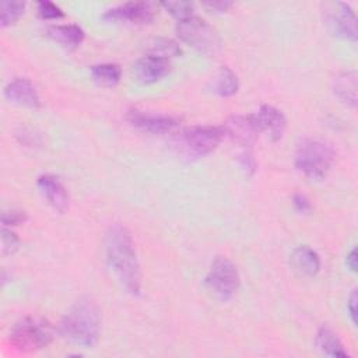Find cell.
I'll list each match as a JSON object with an SVG mask.
<instances>
[{
  "instance_id": "6da1fadb",
  "label": "cell",
  "mask_w": 358,
  "mask_h": 358,
  "mask_svg": "<svg viewBox=\"0 0 358 358\" xmlns=\"http://www.w3.org/2000/svg\"><path fill=\"white\" fill-rule=\"evenodd\" d=\"M106 259L120 284L131 295H138L141 274L133 238L122 224H112L105 235Z\"/></svg>"
},
{
  "instance_id": "7a4b0ae2",
  "label": "cell",
  "mask_w": 358,
  "mask_h": 358,
  "mask_svg": "<svg viewBox=\"0 0 358 358\" xmlns=\"http://www.w3.org/2000/svg\"><path fill=\"white\" fill-rule=\"evenodd\" d=\"M59 330L66 340L76 345L94 347L101 333V317L96 305L90 298H80L63 316Z\"/></svg>"
},
{
  "instance_id": "3957f363",
  "label": "cell",
  "mask_w": 358,
  "mask_h": 358,
  "mask_svg": "<svg viewBox=\"0 0 358 358\" xmlns=\"http://www.w3.org/2000/svg\"><path fill=\"white\" fill-rule=\"evenodd\" d=\"M334 150L330 144L317 138L303 140L295 152V166L310 180L324 179L333 164H334Z\"/></svg>"
},
{
  "instance_id": "277c9868",
  "label": "cell",
  "mask_w": 358,
  "mask_h": 358,
  "mask_svg": "<svg viewBox=\"0 0 358 358\" xmlns=\"http://www.w3.org/2000/svg\"><path fill=\"white\" fill-rule=\"evenodd\" d=\"M53 337L52 326L36 317L18 320L10 331V344L22 352H35L45 348Z\"/></svg>"
},
{
  "instance_id": "5b68a950",
  "label": "cell",
  "mask_w": 358,
  "mask_h": 358,
  "mask_svg": "<svg viewBox=\"0 0 358 358\" xmlns=\"http://www.w3.org/2000/svg\"><path fill=\"white\" fill-rule=\"evenodd\" d=\"M176 34L182 42L204 55H215L221 48L217 31L197 15L178 21Z\"/></svg>"
},
{
  "instance_id": "8992f818",
  "label": "cell",
  "mask_w": 358,
  "mask_h": 358,
  "mask_svg": "<svg viewBox=\"0 0 358 358\" xmlns=\"http://www.w3.org/2000/svg\"><path fill=\"white\" fill-rule=\"evenodd\" d=\"M204 285L213 298L225 302L239 289L241 277L231 260L218 256L214 259L206 274Z\"/></svg>"
},
{
  "instance_id": "52a82bcc",
  "label": "cell",
  "mask_w": 358,
  "mask_h": 358,
  "mask_svg": "<svg viewBox=\"0 0 358 358\" xmlns=\"http://www.w3.org/2000/svg\"><path fill=\"white\" fill-rule=\"evenodd\" d=\"M224 137L222 126H192L182 131L180 143L189 155L203 157L213 152Z\"/></svg>"
},
{
  "instance_id": "ba28073f",
  "label": "cell",
  "mask_w": 358,
  "mask_h": 358,
  "mask_svg": "<svg viewBox=\"0 0 358 358\" xmlns=\"http://www.w3.org/2000/svg\"><path fill=\"white\" fill-rule=\"evenodd\" d=\"M324 24L338 38L355 42L358 38L357 17L352 8L343 1H331L323 6Z\"/></svg>"
},
{
  "instance_id": "9c48e42d",
  "label": "cell",
  "mask_w": 358,
  "mask_h": 358,
  "mask_svg": "<svg viewBox=\"0 0 358 358\" xmlns=\"http://www.w3.org/2000/svg\"><path fill=\"white\" fill-rule=\"evenodd\" d=\"M126 119L133 127L148 134H166L173 131L180 124V119L175 116L148 113L137 109L130 110L126 115Z\"/></svg>"
},
{
  "instance_id": "30bf717a",
  "label": "cell",
  "mask_w": 358,
  "mask_h": 358,
  "mask_svg": "<svg viewBox=\"0 0 358 358\" xmlns=\"http://www.w3.org/2000/svg\"><path fill=\"white\" fill-rule=\"evenodd\" d=\"M222 127L225 130V136H229L234 141L243 147L242 151H250L256 137L260 133L255 115L231 116Z\"/></svg>"
},
{
  "instance_id": "8fae6325",
  "label": "cell",
  "mask_w": 358,
  "mask_h": 358,
  "mask_svg": "<svg viewBox=\"0 0 358 358\" xmlns=\"http://www.w3.org/2000/svg\"><path fill=\"white\" fill-rule=\"evenodd\" d=\"M102 18L106 21L127 24H150L154 20V10L148 3L130 1L109 8L103 13Z\"/></svg>"
},
{
  "instance_id": "7c38bea8",
  "label": "cell",
  "mask_w": 358,
  "mask_h": 358,
  "mask_svg": "<svg viewBox=\"0 0 358 358\" xmlns=\"http://www.w3.org/2000/svg\"><path fill=\"white\" fill-rule=\"evenodd\" d=\"M172 70V64L168 59H162L154 55H145L137 59L131 66L134 78L141 84H152L166 77Z\"/></svg>"
},
{
  "instance_id": "4fadbf2b",
  "label": "cell",
  "mask_w": 358,
  "mask_h": 358,
  "mask_svg": "<svg viewBox=\"0 0 358 358\" xmlns=\"http://www.w3.org/2000/svg\"><path fill=\"white\" fill-rule=\"evenodd\" d=\"M255 119L260 133H264L271 141H278L287 127V119L284 113L271 105H262Z\"/></svg>"
},
{
  "instance_id": "5bb4252c",
  "label": "cell",
  "mask_w": 358,
  "mask_h": 358,
  "mask_svg": "<svg viewBox=\"0 0 358 358\" xmlns=\"http://www.w3.org/2000/svg\"><path fill=\"white\" fill-rule=\"evenodd\" d=\"M36 185L42 196L46 199V201L55 211L62 214L69 208L67 190L57 176L50 173L41 175L36 180Z\"/></svg>"
},
{
  "instance_id": "9a60e30c",
  "label": "cell",
  "mask_w": 358,
  "mask_h": 358,
  "mask_svg": "<svg viewBox=\"0 0 358 358\" xmlns=\"http://www.w3.org/2000/svg\"><path fill=\"white\" fill-rule=\"evenodd\" d=\"M4 96L18 105L28 108H39L41 98L36 88L28 78H15L4 87Z\"/></svg>"
},
{
  "instance_id": "2e32d148",
  "label": "cell",
  "mask_w": 358,
  "mask_h": 358,
  "mask_svg": "<svg viewBox=\"0 0 358 358\" xmlns=\"http://www.w3.org/2000/svg\"><path fill=\"white\" fill-rule=\"evenodd\" d=\"M289 263L294 271L301 275L313 277L320 270V257L309 246H298L289 255Z\"/></svg>"
},
{
  "instance_id": "e0dca14e",
  "label": "cell",
  "mask_w": 358,
  "mask_h": 358,
  "mask_svg": "<svg viewBox=\"0 0 358 358\" xmlns=\"http://www.w3.org/2000/svg\"><path fill=\"white\" fill-rule=\"evenodd\" d=\"M46 35L64 45V46H80L85 38V32L81 27L76 24H66V25H52L46 29Z\"/></svg>"
},
{
  "instance_id": "ac0fdd59",
  "label": "cell",
  "mask_w": 358,
  "mask_h": 358,
  "mask_svg": "<svg viewBox=\"0 0 358 358\" xmlns=\"http://www.w3.org/2000/svg\"><path fill=\"white\" fill-rule=\"evenodd\" d=\"M315 343L317 348L330 357H347V351L344 350V345L338 336L327 326H320L316 333Z\"/></svg>"
},
{
  "instance_id": "d6986e66",
  "label": "cell",
  "mask_w": 358,
  "mask_h": 358,
  "mask_svg": "<svg viewBox=\"0 0 358 358\" xmlns=\"http://www.w3.org/2000/svg\"><path fill=\"white\" fill-rule=\"evenodd\" d=\"M334 92L347 105L357 106V73L354 70L344 71L334 81Z\"/></svg>"
},
{
  "instance_id": "ffe728a7",
  "label": "cell",
  "mask_w": 358,
  "mask_h": 358,
  "mask_svg": "<svg viewBox=\"0 0 358 358\" xmlns=\"http://www.w3.org/2000/svg\"><path fill=\"white\" fill-rule=\"evenodd\" d=\"M91 76L102 87H115L120 81L122 70L116 63H101L91 67Z\"/></svg>"
},
{
  "instance_id": "44dd1931",
  "label": "cell",
  "mask_w": 358,
  "mask_h": 358,
  "mask_svg": "<svg viewBox=\"0 0 358 358\" xmlns=\"http://www.w3.org/2000/svg\"><path fill=\"white\" fill-rule=\"evenodd\" d=\"M239 88V81L236 74L227 66L220 67L215 80H214V91L220 96H232L236 94Z\"/></svg>"
},
{
  "instance_id": "7402d4cb",
  "label": "cell",
  "mask_w": 358,
  "mask_h": 358,
  "mask_svg": "<svg viewBox=\"0 0 358 358\" xmlns=\"http://www.w3.org/2000/svg\"><path fill=\"white\" fill-rule=\"evenodd\" d=\"M148 50H150L148 55H154V56L168 59V60L171 57H175L182 53L180 46L175 41L168 39V38H157V39L151 41Z\"/></svg>"
},
{
  "instance_id": "603a6c76",
  "label": "cell",
  "mask_w": 358,
  "mask_h": 358,
  "mask_svg": "<svg viewBox=\"0 0 358 358\" xmlns=\"http://www.w3.org/2000/svg\"><path fill=\"white\" fill-rule=\"evenodd\" d=\"M25 3L22 1H3L0 6V24L1 27H8L15 24L24 14Z\"/></svg>"
},
{
  "instance_id": "cb8c5ba5",
  "label": "cell",
  "mask_w": 358,
  "mask_h": 358,
  "mask_svg": "<svg viewBox=\"0 0 358 358\" xmlns=\"http://www.w3.org/2000/svg\"><path fill=\"white\" fill-rule=\"evenodd\" d=\"M161 6L178 21H182V20H186V18L194 15L193 4L189 1H164V3H161Z\"/></svg>"
},
{
  "instance_id": "d4e9b609",
  "label": "cell",
  "mask_w": 358,
  "mask_h": 358,
  "mask_svg": "<svg viewBox=\"0 0 358 358\" xmlns=\"http://www.w3.org/2000/svg\"><path fill=\"white\" fill-rule=\"evenodd\" d=\"M20 246V238L7 227L1 228V250L4 255H13Z\"/></svg>"
},
{
  "instance_id": "484cf974",
  "label": "cell",
  "mask_w": 358,
  "mask_h": 358,
  "mask_svg": "<svg viewBox=\"0 0 358 358\" xmlns=\"http://www.w3.org/2000/svg\"><path fill=\"white\" fill-rule=\"evenodd\" d=\"M36 8H38V14L45 20H56L64 15L62 8L52 1H38Z\"/></svg>"
},
{
  "instance_id": "4316f807",
  "label": "cell",
  "mask_w": 358,
  "mask_h": 358,
  "mask_svg": "<svg viewBox=\"0 0 358 358\" xmlns=\"http://www.w3.org/2000/svg\"><path fill=\"white\" fill-rule=\"evenodd\" d=\"M25 221H27V214L25 211H21V210H8V211H3L1 214L3 227H14Z\"/></svg>"
},
{
  "instance_id": "83f0119b",
  "label": "cell",
  "mask_w": 358,
  "mask_h": 358,
  "mask_svg": "<svg viewBox=\"0 0 358 358\" xmlns=\"http://www.w3.org/2000/svg\"><path fill=\"white\" fill-rule=\"evenodd\" d=\"M292 204H294L295 210L299 211V213H306V211H309L312 208V204H310L309 199L305 194H301V193H295L294 194Z\"/></svg>"
},
{
  "instance_id": "f1b7e54d",
  "label": "cell",
  "mask_w": 358,
  "mask_h": 358,
  "mask_svg": "<svg viewBox=\"0 0 358 358\" xmlns=\"http://www.w3.org/2000/svg\"><path fill=\"white\" fill-rule=\"evenodd\" d=\"M201 6L211 10V11H215V13H225L234 4L231 1H207V3H201Z\"/></svg>"
},
{
  "instance_id": "f546056e",
  "label": "cell",
  "mask_w": 358,
  "mask_h": 358,
  "mask_svg": "<svg viewBox=\"0 0 358 358\" xmlns=\"http://www.w3.org/2000/svg\"><path fill=\"white\" fill-rule=\"evenodd\" d=\"M357 301H358L357 292L352 291L348 296V301H347V310H348L350 319L354 323V326H357Z\"/></svg>"
},
{
  "instance_id": "4dcf8cb0",
  "label": "cell",
  "mask_w": 358,
  "mask_h": 358,
  "mask_svg": "<svg viewBox=\"0 0 358 358\" xmlns=\"http://www.w3.org/2000/svg\"><path fill=\"white\" fill-rule=\"evenodd\" d=\"M357 260H358V257H357V248H352V249L350 250V253L347 255V257H345V264H347V267H348L352 273L357 271V267H358Z\"/></svg>"
}]
</instances>
